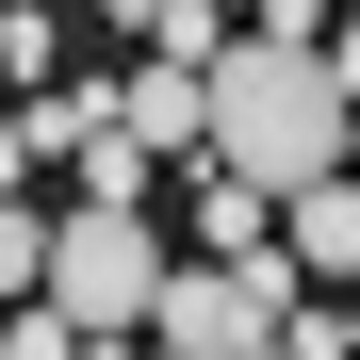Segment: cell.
I'll use <instances>...</instances> for the list:
<instances>
[{
  "label": "cell",
  "mask_w": 360,
  "mask_h": 360,
  "mask_svg": "<svg viewBox=\"0 0 360 360\" xmlns=\"http://www.w3.org/2000/svg\"><path fill=\"white\" fill-rule=\"evenodd\" d=\"M197 148L213 180H246V197H311V180L360 164V98L328 82V49H278V33H229V66L197 82Z\"/></svg>",
  "instance_id": "1"
},
{
  "label": "cell",
  "mask_w": 360,
  "mask_h": 360,
  "mask_svg": "<svg viewBox=\"0 0 360 360\" xmlns=\"http://www.w3.org/2000/svg\"><path fill=\"white\" fill-rule=\"evenodd\" d=\"M148 295H164V229H148V213H98V197L49 213V278H33V311L66 328V344H131Z\"/></svg>",
  "instance_id": "2"
},
{
  "label": "cell",
  "mask_w": 360,
  "mask_h": 360,
  "mask_svg": "<svg viewBox=\"0 0 360 360\" xmlns=\"http://www.w3.org/2000/svg\"><path fill=\"white\" fill-rule=\"evenodd\" d=\"M295 344V262H164L148 360H278Z\"/></svg>",
  "instance_id": "3"
},
{
  "label": "cell",
  "mask_w": 360,
  "mask_h": 360,
  "mask_svg": "<svg viewBox=\"0 0 360 360\" xmlns=\"http://www.w3.org/2000/svg\"><path fill=\"white\" fill-rule=\"evenodd\" d=\"M278 246H295V278H360V180H311V197H278Z\"/></svg>",
  "instance_id": "4"
},
{
  "label": "cell",
  "mask_w": 360,
  "mask_h": 360,
  "mask_svg": "<svg viewBox=\"0 0 360 360\" xmlns=\"http://www.w3.org/2000/svg\"><path fill=\"white\" fill-rule=\"evenodd\" d=\"M115 148H197V66H131V82H115Z\"/></svg>",
  "instance_id": "5"
},
{
  "label": "cell",
  "mask_w": 360,
  "mask_h": 360,
  "mask_svg": "<svg viewBox=\"0 0 360 360\" xmlns=\"http://www.w3.org/2000/svg\"><path fill=\"white\" fill-rule=\"evenodd\" d=\"M262 197H246V180H197V262H262Z\"/></svg>",
  "instance_id": "6"
},
{
  "label": "cell",
  "mask_w": 360,
  "mask_h": 360,
  "mask_svg": "<svg viewBox=\"0 0 360 360\" xmlns=\"http://www.w3.org/2000/svg\"><path fill=\"white\" fill-rule=\"evenodd\" d=\"M33 278H49V213L0 180V311H33Z\"/></svg>",
  "instance_id": "7"
},
{
  "label": "cell",
  "mask_w": 360,
  "mask_h": 360,
  "mask_svg": "<svg viewBox=\"0 0 360 360\" xmlns=\"http://www.w3.org/2000/svg\"><path fill=\"white\" fill-rule=\"evenodd\" d=\"M0 66H17V82L49 98V66H66V17H0Z\"/></svg>",
  "instance_id": "8"
},
{
  "label": "cell",
  "mask_w": 360,
  "mask_h": 360,
  "mask_svg": "<svg viewBox=\"0 0 360 360\" xmlns=\"http://www.w3.org/2000/svg\"><path fill=\"white\" fill-rule=\"evenodd\" d=\"M328 82H344V98H360V17H328Z\"/></svg>",
  "instance_id": "9"
},
{
  "label": "cell",
  "mask_w": 360,
  "mask_h": 360,
  "mask_svg": "<svg viewBox=\"0 0 360 360\" xmlns=\"http://www.w3.org/2000/svg\"><path fill=\"white\" fill-rule=\"evenodd\" d=\"M0 180H17V164H0Z\"/></svg>",
  "instance_id": "10"
},
{
  "label": "cell",
  "mask_w": 360,
  "mask_h": 360,
  "mask_svg": "<svg viewBox=\"0 0 360 360\" xmlns=\"http://www.w3.org/2000/svg\"><path fill=\"white\" fill-rule=\"evenodd\" d=\"M278 360H295V344H278Z\"/></svg>",
  "instance_id": "11"
}]
</instances>
